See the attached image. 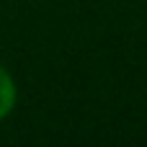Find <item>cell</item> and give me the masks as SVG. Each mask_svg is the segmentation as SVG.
Here are the masks:
<instances>
[{
    "instance_id": "cell-1",
    "label": "cell",
    "mask_w": 147,
    "mask_h": 147,
    "mask_svg": "<svg viewBox=\"0 0 147 147\" xmlns=\"http://www.w3.org/2000/svg\"><path fill=\"white\" fill-rule=\"evenodd\" d=\"M16 106V83L13 78L0 67V119H5Z\"/></svg>"
}]
</instances>
